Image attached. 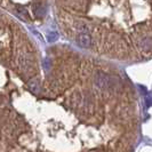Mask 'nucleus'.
Listing matches in <instances>:
<instances>
[{"label":"nucleus","mask_w":152,"mask_h":152,"mask_svg":"<svg viewBox=\"0 0 152 152\" xmlns=\"http://www.w3.org/2000/svg\"><path fill=\"white\" fill-rule=\"evenodd\" d=\"M112 81H113L112 79H109V77L103 73H99L97 77L95 78V84L101 89H107L109 87H111Z\"/></svg>","instance_id":"obj_1"},{"label":"nucleus","mask_w":152,"mask_h":152,"mask_svg":"<svg viewBox=\"0 0 152 152\" xmlns=\"http://www.w3.org/2000/svg\"><path fill=\"white\" fill-rule=\"evenodd\" d=\"M83 102H84V96L80 94V93H75L71 97V104L75 107H81L83 105Z\"/></svg>","instance_id":"obj_3"},{"label":"nucleus","mask_w":152,"mask_h":152,"mask_svg":"<svg viewBox=\"0 0 152 152\" xmlns=\"http://www.w3.org/2000/svg\"><path fill=\"white\" fill-rule=\"evenodd\" d=\"M28 86H29V88H30L31 91H33L34 93H38L39 91V84L37 80H34V79H32L30 81H28Z\"/></svg>","instance_id":"obj_5"},{"label":"nucleus","mask_w":152,"mask_h":152,"mask_svg":"<svg viewBox=\"0 0 152 152\" xmlns=\"http://www.w3.org/2000/svg\"><path fill=\"white\" fill-rule=\"evenodd\" d=\"M76 41L83 48H89L91 46V37L89 33H79L77 36Z\"/></svg>","instance_id":"obj_2"},{"label":"nucleus","mask_w":152,"mask_h":152,"mask_svg":"<svg viewBox=\"0 0 152 152\" xmlns=\"http://www.w3.org/2000/svg\"><path fill=\"white\" fill-rule=\"evenodd\" d=\"M16 13L18 14L20 17H22L23 20H28V18H29V13H28V10L24 7H22V6H17V7H16Z\"/></svg>","instance_id":"obj_4"},{"label":"nucleus","mask_w":152,"mask_h":152,"mask_svg":"<svg viewBox=\"0 0 152 152\" xmlns=\"http://www.w3.org/2000/svg\"><path fill=\"white\" fill-rule=\"evenodd\" d=\"M53 33L54 34H52V32H49V33H48V36H47L48 41H50V42H52V41H55V40L57 39V34H56L55 32H53Z\"/></svg>","instance_id":"obj_6"}]
</instances>
